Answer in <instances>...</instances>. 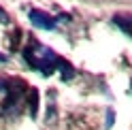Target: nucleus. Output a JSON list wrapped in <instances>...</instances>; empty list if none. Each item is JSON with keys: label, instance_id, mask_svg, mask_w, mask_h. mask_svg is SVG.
<instances>
[{"label": "nucleus", "instance_id": "nucleus-1", "mask_svg": "<svg viewBox=\"0 0 132 130\" xmlns=\"http://www.w3.org/2000/svg\"><path fill=\"white\" fill-rule=\"evenodd\" d=\"M23 60L28 62L30 68L38 70L40 75H53L55 70H60V66L64 64V58H60L53 49L40 45V43H30L26 49H23Z\"/></svg>", "mask_w": 132, "mask_h": 130}, {"label": "nucleus", "instance_id": "nucleus-2", "mask_svg": "<svg viewBox=\"0 0 132 130\" xmlns=\"http://www.w3.org/2000/svg\"><path fill=\"white\" fill-rule=\"evenodd\" d=\"M28 92H26V85H23V81L19 79H11L6 81V98L2 102V111L6 115H13L15 111L19 107V98H23Z\"/></svg>", "mask_w": 132, "mask_h": 130}, {"label": "nucleus", "instance_id": "nucleus-3", "mask_svg": "<svg viewBox=\"0 0 132 130\" xmlns=\"http://www.w3.org/2000/svg\"><path fill=\"white\" fill-rule=\"evenodd\" d=\"M28 17H30V23L34 28H38V30H55V26H57L55 17H51V15L45 13V11H38V9H30Z\"/></svg>", "mask_w": 132, "mask_h": 130}, {"label": "nucleus", "instance_id": "nucleus-4", "mask_svg": "<svg viewBox=\"0 0 132 130\" xmlns=\"http://www.w3.org/2000/svg\"><path fill=\"white\" fill-rule=\"evenodd\" d=\"M113 26H117L123 34L132 38V13H117L113 15Z\"/></svg>", "mask_w": 132, "mask_h": 130}, {"label": "nucleus", "instance_id": "nucleus-5", "mask_svg": "<svg viewBox=\"0 0 132 130\" xmlns=\"http://www.w3.org/2000/svg\"><path fill=\"white\" fill-rule=\"evenodd\" d=\"M28 109H30V117L34 119L36 117V111H38V92L34 87L28 90Z\"/></svg>", "mask_w": 132, "mask_h": 130}, {"label": "nucleus", "instance_id": "nucleus-6", "mask_svg": "<svg viewBox=\"0 0 132 130\" xmlns=\"http://www.w3.org/2000/svg\"><path fill=\"white\" fill-rule=\"evenodd\" d=\"M113 121H115V113H113V109H109V111H106V128H111L113 126Z\"/></svg>", "mask_w": 132, "mask_h": 130}, {"label": "nucleus", "instance_id": "nucleus-7", "mask_svg": "<svg viewBox=\"0 0 132 130\" xmlns=\"http://www.w3.org/2000/svg\"><path fill=\"white\" fill-rule=\"evenodd\" d=\"M0 21H2V23H9V21H11V17H9V13H6V11L2 9V6H0Z\"/></svg>", "mask_w": 132, "mask_h": 130}, {"label": "nucleus", "instance_id": "nucleus-8", "mask_svg": "<svg viewBox=\"0 0 132 130\" xmlns=\"http://www.w3.org/2000/svg\"><path fill=\"white\" fill-rule=\"evenodd\" d=\"M0 92H6V81L0 79Z\"/></svg>", "mask_w": 132, "mask_h": 130}, {"label": "nucleus", "instance_id": "nucleus-9", "mask_svg": "<svg viewBox=\"0 0 132 130\" xmlns=\"http://www.w3.org/2000/svg\"><path fill=\"white\" fill-rule=\"evenodd\" d=\"M6 60H9V58H6V55H2V53H0V62H6Z\"/></svg>", "mask_w": 132, "mask_h": 130}]
</instances>
